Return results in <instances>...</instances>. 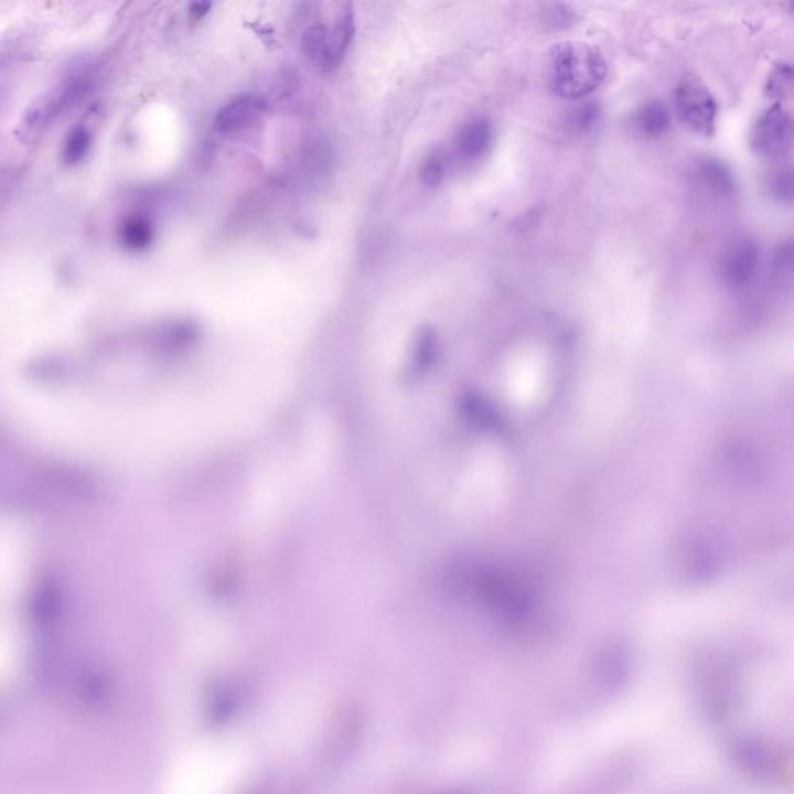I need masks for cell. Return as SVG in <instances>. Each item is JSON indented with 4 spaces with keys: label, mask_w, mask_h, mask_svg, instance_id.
<instances>
[{
    "label": "cell",
    "mask_w": 794,
    "mask_h": 794,
    "mask_svg": "<svg viewBox=\"0 0 794 794\" xmlns=\"http://www.w3.org/2000/svg\"><path fill=\"white\" fill-rule=\"evenodd\" d=\"M609 68L598 49L583 42H562L549 53V89L564 99H582L605 82Z\"/></svg>",
    "instance_id": "obj_1"
},
{
    "label": "cell",
    "mask_w": 794,
    "mask_h": 794,
    "mask_svg": "<svg viewBox=\"0 0 794 794\" xmlns=\"http://www.w3.org/2000/svg\"><path fill=\"white\" fill-rule=\"evenodd\" d=\"M675 112L690 131L711 137L716 132L719 105L712 92L697 75L679 79L674 92Z\"/></svg>",
    "instance_id": "obj_2"
},
{
    "label": "cell",
    "mask_w": 794,
    "mask_h": 794,
    "mask_svg": "<svg viewBox=\"0 0 794 794\" xmlns=\"http://www.w3.org/2000/svg\"><path fill=\"white\" fill-rule=\"evenodd\" d=\"M792 133L790 114L781 103H774L751 128L750 147L759 158L781 159L792 147Z\"/></svg>",
    "instance_id": "obj_3"
},
{
    "label": "cell",
    "mask_w": 794,
    "mask_h": 794,
    "mask_svg": "<svg viewBox=\"0 0 794 794\" xmlns=\"http://www.w3.org/2000/svg\"><path fill=\"white\" fill-rule=\"evenodd\" d=\"M761 262V250L754 239H737L720 259L721 280L729 289L742 290L751 285Z\"/></svg>",
    "instance_id": "obj_4"
},
{
    "label": "cell",
    "mask_w": 794,
    "mask_h": 794,
    "mask_svg": "<svg viewBox=\"0 0 794 794\" xmlns=\"http://www.w3.org/2000/svg\"><path fill=\"white\" fill-rule=\"evenodd\" d=\"M267 106L258 97H239L219 109L216 114L215 126L217 131L233 133L251 128L265 116Z\"/></svg>",
    "instance_id": "obj_5"
},
{
    "label": "cell",
    "mask_w": 794,
    "mask_h": 794,
    "mask_svg": "<svg viewBox=\"0 0 794 794\" xmlns=\"http://www.w3.org/2000/svg\"><path fill=\"white\" fill-rule=\"evenodd\" d=\"M75 89V86L61 87L60 90L49 92L44 97L37 98L36 101L26 109L24 118H22V137H25V139H34V137L40 136L42 129L52 120V117L56 116L58 110L63 108L64 103L68 101V98L74 97Z\"/></svg>",
    "instance_id": "obj_6"
},
{
    "label": "cell",
    "mask_w": 794,
    "mask_h": 794,
    "mask_svg": "<svg viewBox=\"0 0 794 794\" xmlns=\"http://www.w3.org/2000/svg\"><path fill=\"white\" fill-rule=\"evenodd\" d=\"M494 128L486 118H476L461 129L457 139V151L465 162L480 160L491 149Z\"/></svg>",
    "instance_id": "obj_7"
},
{
    "label": "cell",
    "mask_w": 794,
    "mask_h": 794,
    "mask_svg": "<svg viewBox=\"0 0 794 794\" xmlns=\"http://www.w3.org/2000/svg\"><path fill=\"white\" fill-rule=\"evenodd\" d=\"M633 125L645 139H658L669 132L672 125L669 108L659 99H652L637 109Z\"/></svg>",
    "instance_id": "obj_8"
},
{
    "label": "cell",
    "mask_w": 794,
    "mask_h": 794,
    "mask_svg": "<svg viewBox=\"0 0 794 794\" xmlns=\"http://www.w3.org/2000/svg\"><path fill=\"white\" fill-rule=\"evenodd\" d=\"M695 175L701 186L719 197L734 194L736 183L731 170L719 159H704L695 168Z\"/></svg>",
    "instance_id": "obj_9"
},
{
    "label": "cell",
    "mask_w": 794,
    "mask_h": 794,
    "mask_svg": "<svg viewBox=\"0 0 794 794\" xmlns=\"http://www.w3.org/2000/svg\"><path fill=\"white\" fill-rule=\"evenodd\" d=\"M354 17L350 6L340 7L337 17L332 22L331 30H328L330 36V56L331 66H337L343 56H345L347 47L354 36Z\"/></svg>",
    "instance_id": "obj_10"
},
{
    "label": "cell",
    "mask_w": 794,
    "mask_h": 794,
    "mask_svg": "<svg viewBox=\"0 0 794 794\" xmlns=\"http://www.w3.org/2000/svg\"><path fill=\"white\" fill-rule=\"evenodd\" d=\"M301 50L312 63L320 67L330 68V36L328 29L322 24L309 26L301 37Z\"/></svg>",
    "instance_id": "obj_11"
},
{
    "label": "cell",
    "mask_w": 794,
    "mask_h": 794,
    "mask_svg": "<svg viewBox=\"0 0 794 794\" xmlns=\"http://www.w3.org/2000/svg\"><path fill=\"white\" fill-rule=\"evenodd\" d=\"M793 89V68L790 64L781 63L777 64L773 71L770 72L769 78H766L765 94L770 98L782 101L786 97H790Z\"/></svg>",
    "instance_id": "obj_12"
},
{
    "label": "cell",
    "mask_w": 794,
    "mask_h": 794,
    "mask_svg": "<svg viewBox=\"0 0 794 794\" xmlns=\"http://www.w3.org/2000/svg\"><path fill=\"white\" fill-rule=\"evenodd\" d=\"M599 118H601V108H599L598 103H586V105H580L572 110L570 117H568V126H570L571 131L582 133L593 129Z\"/></svg>",
    "instance_id": "obj_13"
},
{
    "label": "cell",
    "mask_w": 794,
    "mask_h": 794,
    "mask_svg": "<svg viewBox=\"0 0 794 794\" xmlns=\"http://www.w3.org/2000/svg\"><path fill=\"white\" fill-rule=\"evenodd\" d=\"M124 240L126 246L136 250L148 247L152 240L151 225L140 217H133L124 227Z\"/></svg>",
    "instance_id": "obj_14"
},
{
    "label": "cell",
    "mask_w": 794,
    "mask_h": 794,
    "mask_svg": "<svg viewBox=\"0 0 794 794\" xmlns=\"http://www.w3.org/2000/svg\"><path fill=\"white\" fill-rule=\"evenodd\" d=\"M90 136L84 128L74 129L64 147L63 158L67 163L79 162L89 148Z\"/></svg>",
    "instance_id": "obj_15"
},
{
    "label": "cell",
    "mask_w": 794,
    "mask_h": 794,
    "mask_svg": "<svg viewBox=\"0 0 794 794\" xmlns=\"http://www.w3.org/2000/svg\"><path fill=\"white\" fill-rule=\"evenodd\" d=\"M769 189L771 196L777 201H792L793 197V178L790 168H781L771 174Z\"/></svg>",
    "instance_id": "obj_16"
},
{
    "label": "cell",
    "mask_w": 794,
    "mask_h": 794,
    "mask_svg": "<svg viewBox=\"0 0 794 794\" xmlns=\"http://www.w3.org/2000/svg\"><path fill=\"white\" fill-rule=\"evenodd\" d=\"M446 167L439 155H430L421 168V181L426 186H438L444 179Z\"/></svg>",
    "instance_id": "obj_17"
},
{
    "label": "cell",
    "mask_w": 794,
    "mask_h": 794,
    "mask_svg": "<svg viewBox=\"0 0 794 794\" xmlns=\"http://www.w3.org/2000/svg\"><path fill=\"white\" fill-rule=\"evenodd\" d=\"M546 14H548V18H551V24L556 26L568 24L572 18V11L565 10L562 6H552V11Z\"/></svg>",
    "instance_id": "obj_18"
},
{
    "label": "cell",
    "mask_w": 794,
    "mask_h": 794,
    "mask_svg": "<svg viewBox=\"0 0 794 794\" xmlns=\"http://www.w3.org/2000/svg\"><path fill=\"white\" fill-rule=\"evenodd\" d=\"M210 3L198 2L193 3V6L190 7V17L193 19V21H202L205 17H207L208 10H210Z\"/></svg>",
    "instance_id": "obj_19"
}]
</instances>
